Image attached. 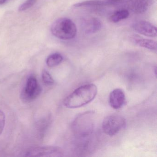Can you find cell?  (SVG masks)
I'll use <instances>...</instances> for the list:
<instances>
[{
	"instance_id": "cell-1",
	"label": "cell",
	"mask_w": 157,
	"mask_h": 157,
	"mask_svg": "<svg viewBox=\"0 0 157 157\" xmlns=\"http://www.w3.org/2000/svg\"><path fill=\"white\" fill-rule=\"evenodd\" d=\"M97 88L93 83L82 85L75 90L65 99L64 104L68 108H76L86 105L96 96Z\"/></svg>"
},
{
	"instance_id": "cell-2",
	"label": "cell",
	"mask_w": 157,
	"mask_h": 157,
	"mask_svg": "<svg viewBox=\"0 0 157 157\" xmlns=\"http://www.w3.org/2000/svg\"><path fill=\"white\" fill-rule=\"evenodd\" d=\"M94 113L88 111L79 115L72 123L71 128L77 138L90 136L94 129Z\"/></svg>"
},
{
	"instance_id": "cell-3",
	"label": "cell",
	"mask_w": 157,
	"mask_h": 157,
	"mask_svg": "<svg viewBox=\"0 0 157 157\" xmlns=\"http://www.w3.org/2000/svg\"><path fill=\"white\" fill-rule=\"evenodd\" d=\"M52 34L59 39L69 40L73 39L77 33L74 23L67 18H61L55 21L51 27Z\"/></svg>"
},
{
	"instance_id": "cell-4",
	"label": "cell",
	"mask_w": 157,
	"mask_h": 157,
	"mask_svg": "<svg viewBox=\"0 0 157 157\" xmlns=\"http://www.w3.org/2000/svg\"><path fill=\"white\" fill-rule=\"evenodd\" d=\"M126 124V120L124 117L118 115H113L104 119L102 127L105 134L113 136L124 128Z\"/></svg>"
},
{
	"instance_id": "cell-5",
	"label": "cell",
	"mask_w": 157,
	"mask_h": 157,
	"mask_svg": "<svg viewBox=\"0 0 157 157\" xmlns=\"http://www.w3.org/2000/svg\"><path fill=\"white\" fill-rule=\"evenodd\" d=\"M42 90V87L36 78L34 76H30L22 91L21 98L25 102L33 101L40 95Z\"/></svg>"
},
{
	"instance_id": "cell-6",
	"label": "cell",
	"mask_w": 157,
	"mask_h": 157,
	"mask_svg": "<svg viewBox=\"0 0 157 157\" xmlns=\"http://www.w3.org/2000/svg\"><path fill=\"white\" fill-rule=\"evenodd\" d=\"M25 154L27 157H58L64 156V151L56 146H44L31 148Z\"/></svg>"
},
{
	"instance_id": "cell-7",
	"label": "cell",
	"mask_w": 157,
	"mask_h": 157,
	"mask_svg": "<svg viewBox=\"0 0 157 157\" xmlns=\"http://www.w3.org/2000/svg\"><path fill=\"white\" fill-rule=\"evenodd\" d=\"M132 28L138 33L148 37L157 36V28L153 25L147 21H138L134 23Z\"/></svg>"
},
{
	"instance_id": "cell-8",
	"label": "cell",
	"mask_w": 157,
	"mask_h": 157,
	"mask_svg": "<svg viewBox=\"0 0 157 157\" xmlns=\"http://www.w3.org/2000/svg\"><path fill=\"white\" fill-rule=\"evenodd\" d=\"M125 101V94L121 89H115L109 95V104L113 109L121 108L124 105Z\"/></svg>"
},
{
	"instance_id": "cell-9",
	"label": "cell",
	"mask_w": 157,
	"mask_h": 157,
	"mask_svg": "<svg viewBox=\"0 0 157 157\" xmlns=\"http://www.w3.org/2000/svg\"><path fill=\"white\" fill-rule=\"evenodd\" d=\"M128 9L136 14H141L147 11L151 0H126Z\"/></svg>"
},
{
	"instance_id": "cell-10",
	"label": "cell",
	"mask_w": 157,
	"mask_h": 157,
	"mask_svg": "<svg viewBox=\"0 0 157 157\" xmlns=\"http://www.w3.org/2000/svg\"><path fill=\"white\" fill-rule=\"evenodd\" d=\"M82 27L84 33L87 34L95 33L102 28V23L98 18L91 17L84 20Z\"/></svg>"
},
{
	"instance_id": "cell-11",
	"label": "cell",
	"mask_w": 157,
	"mask_h": 157,
	"mask_svg": "<svg viewBox=\"0 0 157 157\" xmlns=\"http://www.w3.org/2000/svg\"><path fill=\"white\" fill-rule=\"evenodd\" d=\"M132 41L137 45L151 50H156L157 43L151 39L142 38L137 36L132 37Z\"/></svg>"
},
{
	"instance_id": "cell-12",
	"label": "cell",
	"mask_w": 157,
	"mask_h": 157,
	"mask_svg": "<svg viewBox=\"0 0 157 157\" xmlns=\"http://www.w3.org/2000/svg\"><path fill=\"white\" fill-rule=\"evenodd\" d=\"M108 5L105 1L102 0H90L76 3L73 5L75 8L89 7H103Z\"/></svg>"
},
{
	"instance_id": "cell-13",
	"label": "cell",
	"mask_w": 157,
	"mask_h": 157,
	"mask_svg": "<svg viewBox=\"0 0 157 157\" xmlns=\"http://www.w3.org/2000/svg\"><path fill=\"white\" fill-rule=\"evenodd\" d=\"M63 60L61 54L56 53L50 55L47 59L46 64L50 67H56L60 64Z\"/></svg>"
},
{
	"instance_id": "cell-14",
	"label": "cell",
	"mask_w": 157,
	"mask_h": 157,
	"mask_svg": "<svg viewBox=\"0 0 157 157\" xmlns=\"http://www.w3.org/2000/svg\"><path fill=\"white\" fill-rule=\"evenodd\" d=\"M129 12L127 10H121L115 12L110 17V20L112 22L117 23L128 18Z\"/></svg>"
},
{
	"instance_id": "cell-15",
	"label": "cell",
	"mask_w": 157,
	"mask_h": 157,
	"mask_svg": "<svg viewBox=\"0 0 157 157\" xmlns=\"http://www.w3.org/2000/svg\"><path fill=\"white\" fill-rule=\"evenodd\" d=\"M42 77L43 82L46 85H48V86H52L54 85L55 83V80L47 71L46 70H44L43 71Z\"/></svg>"
},
{
	"instance_id": "cell-16",
	"label": "cell",
	"mask_w": 157,
	"mask_h": 157,
	"mask_svg": "<svg viewBox=\"0 0 157 157\" xmlns=\"http://www.w3.org/2000/svg\"><path fill=\"white\" fill-rule=\"evenodd\" d=\"M36 2V0H27L19 7L18 10L20 12L26 10L33 7L35 4Z\"/></svg>"
},
{
	"instance_id": "cell-17",
	"label": "cell",
	"mask_w": 157,
	"mask_h": 157,
	"mask_svg": "<svg viewBox=\"0 0 157 157\" xmlns=\"http://www.w3.org/2000/svg\"><path fill=\"white\" fill-rule=\"evenodd\" d=\"M6 117L4 113L0 110V135L2 134L5 125Z\"/></svg>"
},
{
	"instance_id": "cell-18",
	"label": "cell",
	"mask_w": 157,
	"mask_h": 157,
	"mask_svg": "<svg viewBox=\"0 0 157 157\" xmlns=\"http://www.w3.org/2000/svg\"><path fill=\"white\" fill-rule=\"evenodd\" d=\"M108 5L110 4H114V3H117V2H120L121 0H105Z\"/></svg>"
},
{
	"instance_id": "cell-19",
	"label": "cell",
	"mask_w": 157,
	"mask_h": 157,
	"mask_svg": "<svg viewBox=\"0 0 157 157\" xmlns=\"http://www.w3.org/2000/svg\"><path fill=\"white\" fill-rule=\"evenodd\" d=\"M7 1V0H0V5H2V4H4V3H6Z\"/></svg>"
}]
</instances>
